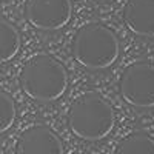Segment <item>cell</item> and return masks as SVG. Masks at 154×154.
<instances>
[{
    "label": "cell",
    "instance_id": "7",
    "mask_svg": "<svg viewBox=\"0 0 154 154\" xmlns=\"http://www.w3.org/2000/svg\"><path fill=\"white\" fill-rule=\"evenodd\" d=\"M125 26L139 37H154V0H126L122 9Z\"/></svg>",
    "mask_w": 154,
    "mask_h": 154
},
{
    "label": "cell",
    "instance_id": "2",
    "mask_svg": "<svg viewBox=\"0 0 154 154\" xmlns=\"http://www.w3.org/2000/svg\"><path fill=\"white\" fill-rule=\"evenodd\" d=\"M71 51L75 62L82 66L100 71L114 65L120 53V42L109 26L100 22H91L75 31Z\"/></svg>",
    "mask_w": 154,
    "mask_h": 154
},
{
    "label": "cell",
    "instance_id": "5",
    "mask_svg": "<svg viewBox=\"0 0 154 154\" xmlns=\"http://www.w3.org/2000/svg\"><path fill=\"white\" fill-rule=\"evenodd\" d=\"M72 16L71 0H26L25 17L40 31H57L69 23Z\"/></svg>",
    "mask_w": 154,
    "mask_h": 154
},
{
    "label": "cell",
    "instance_id": "3",
    "mask_svg": "<svg viewBox=\"0 0 154 154\" xmlns=\"http://www.w3.org/2000/svg\"><path fill=\"white\" fill-rule=\"evenodd\" d=\"M20 86L23 93L37 102H54L68 88V71L62 62L49 54H35L22 66Z\"/></svg>",
    "mask_w": 154,
    "mask_h": 154
},
{
    "label": "cell",
    "instance_id": "10",
    "mask_svg": "<svg viewBox=\"0 0 154 154\" xmlns=\"http://www.w3.org/2000/svg\"><path fill=\"white\" fill-rule=\"evenodd\" d=\"M16 116L17 111L14 100L6 91L0 89V134L6 133L12 126V123L16 122Z\"/></svg>",
    "mask_w": 154,
    "mask_h": 154
},
{
    "label": "cell",
    "instance_id": "6",
    "mask_svg": "<svg viewBox=\"0 0 154 154\" xmlns=\"http://www.w3.org/2000/svg\"><path fill=\"white\" fill-rule=\"evenodd\" d=\"M16 154H63V143L49 126L34 123L19 136Z\"/></svg>",
    "mask_w": 154,
    "mask_h": 154
},
{
    "label": "cell",
    "instance_id": "4",
    "mask_svg": "<svg viewBox=\"0 0 154 154\" xmlns=\"http://www.w3.org/2000/svg\"><path fill=\"white\" fill-rule=\"evenodd\" d=\"M119 91L128 105L140 109L154 108V65L149 62L130 63L122 71Z\"/></svg>",
    "mask_w": 154,
    "mask_h": 154
},
{
    "label": "cell",
    "instance_id": "8",
    "mask_svg": "<svg viewBox=\"0 0 154 154\" xmlns=\"http://www.w3.org/2000/svg\"><path fill=\"white\" fill-rule=\"evenodd\" d=\"M22 37L14 23L0 17V63L12 60L20 51Z\"/></svg>",
    "mask_w": 154,
    "mask_h": 154
},
{
    "label": "cell",
    "instance_id": "1",
    "mask_svg": "<svg viewBox=\"0 0 154 154\" xmlns=\"http://www.w3.org/2000/svg\"><path fill=\"white\" fill-rule=\"evenodd\" d=\"M66 120L74 136L86 142H97L112 133L116 114L102 94L85 91L71 102Z\"/></svg>",
    "mask_w": 154,
    "mask_h": 154
},
{
    "label": "cell",
    "instance_id": "9",
    "mask_svg": "<svg viewBox=\"0 0 154 154\" xmlns=\"http://www.w3.org/2000/svg\"><path fill=\"white\" fill-rule=\"evenodd\" d=\"M114 154H154V139L142 131H134L125 136Z\"/></svg>",
    "mask_w": 154,
    "mask_h": 154
}]
</instances>
